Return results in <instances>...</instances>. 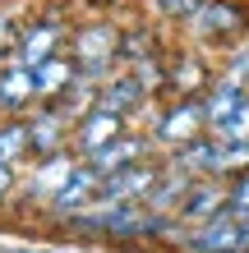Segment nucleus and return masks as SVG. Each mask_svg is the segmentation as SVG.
<instances>
[{
  "label": "nucleus",
  "mask_w": 249,
  "mask_h": 253,
  "mask_svg": "<svg viewBox=\"0 0 249 253\" xmlns=\"http://www.w3.org/2000/svg\"><path fill=\"white\" fill-rule=\"evenodd\" d=\"M120 19H111V14H83L74 19V33H69V60L79 65L83 79L93 83H106L120 74Z\"/></svg>",
  "instance_id": "obj_1"
},
{
  "label": "nucleus",
  "mask_w": 249,
  "mask_h": 253,
  "mask_svg": "<svg viewBox=\"0 0 249 253\" xmlns=\"http://www.w3.org/2000/svg\"><path fill=\"white\" fill-rule=\"evenodd\" d=\"M185 42H194L208 55H226L249 42V0H203V9L180 28Z\"/></svg>",
  "instance_id": "obj_2"
},
{
  "label": "nucleus",
  "mask_w": 249,
  "mask_h": 253,
  "mask_svg": "<svg viewBox=\"0 0 249 253\" xmlns=\"http://www.w3.org/2000/svg\"><path fill=\"white\" fill-rule=\"evenodd\" d=\"M69 33H74V14H69V0H47L42 9L23 14V42H19V65H42L51 55H60L69 46Z\"/></svg>",
  "instance_id": "obj_3"
},
{
  "label": "nucleus",
  "mask_w": 249,
  "mask_h": 253,
  "mask_svg": "<svg viewBox=\"0 0 249 253\" xmlns=\"http://www.w3.org/2000/svg\"><path fill=\"white\" fill-rule=\"evenodd\" d=\"M148 133H152V147L162 157L180 152V147H189V143H199L203 133H212L208 111H203V97H166L162 106H157Z\"/></svg>",
  "instance_id": "obj_4"
},
{
  "label": "nucleus",
  "mask_w": 249,
  "mask_h": 253,
  "mask_svg": "<svg viewBox=\"0 0 249 253\" xmlns=\"http://www.w3.org/2000/svg\"><path fill=\"white\" fill-rule=\"evenodd\" d=\"M79 161H83V157H74V152H60V157H42V161H33V166L19 175V193H14V207H9V212L42 221L47 203L60 193V184L74 175Z\"/></svg>",
  "instance_id": "obj_5"
},
{
  "label": "nucleus",
  "mask_w": 249,
  "mask_h": 253,
  "mask_svg": "<svg viewBox=\"0 0 249 253\" xmlns=\"http://www.w3.org/2000/svg\"><path fill=\"white\" fill-rule=\"evenodd\" d=\"M217 79V55L199 51L194 42H175L166 51V97H203Z\"/></svg>",
  "instance_id": "obj_6"
},
{
  "label": "nucleus",
  "mask_w": 249,
  "mask_h": 253,
  "mask_svg": "<svg viewBox=\"0 0 249 253\" xmlns=\"http://www.w3.org/2000/svg\"><path fill=\"white\" fill-rule=\"evenodd\" d=\"M175 253H249V221L236 212H222L203 226H185Z\"/></svg>",
  "instance_id": "obj_7"
},
{
  "label": "nucleus",
  "mask_w": 249,
  "mask_h": 253,
  "mask_svg": "<svg viewBox=\"0 0 249 253\" xmlns=\"http://www.w3.org/2000/svg\"><path fill=\"white\" fill-rule=\"evenodd\" d=\"M97 203H101V175L88 166V161H79L74 175L60 184V193L47 203V212H42V226L60 230L69 216H79V212H88V207H97Z\"/></svg>",
  "instance_id": "obj_8"
},
{
  "label": "nucleus",
  "mask_w": 249,
  "mask_h": 253,
  "mask_svg": "<svg viewBox=\"0 0 249 253\" xmlns=\"http://www.w3.org/2000/svg\"><path fill=\"white\" fill-rule=\"evenodd\" d=\"M97 101H101L106 111L125 115V120L134 125V129H148V125H152V115H157V106H162L166 97H152L148 87H143L134 74H129V69H120L115 79H106V83H101V97H97Z\"/></svg>",
  "instance_id": "obj_9"
},
{
  "label": "nucleus",
  "mask_w": 249,
  "mask_h": 253,
  "mask_svg": "<svg viewBox=\"0 0 249 253\" xmlns=\"http://www.w3.org/2000/svg\"><path fill=\"white\" fill-rule=\"evenodd\" d=\"M120 69H139L148 60H166V51L175 42L166 37V23L143 19V14H125L120 19Z\"/></svg>",
  "instance_id": "obj_10"
},
{
  "label": "nucleus",
  "mask_w": 249,
  "mask_h": 253,
  "mask_svg": "<svg viewBox=\"0 0 249 253\" xmlns=\"http://www.w3.org/2000/svg\"><path fill=\"white\" fill-rule=\"evenodd\" d=\"M28 138H33V161L74 152V120H69L65 111H55L51 101H42V106L28 115Z\"/></svg>",
  "instance_id": "obj_11"
},
{
  "label": "nucleus",
  "mask_w": 249,
  "mask_h": 253,
  "mask_svg": "<svg viewBox=\"0 0 249 253\" xmlns=\"http://www.w3.org/2000/svg\"><path fill=\"white\" fill-rule=\"evenodd\" d=\"M162 170H166V157H148L139 166H125V170L106 175L101 180V203H148L157 180H162Z\"/></svg>",
  "instance_id": "obj_12"
},
{
  "label": "nucleus",
  "mask_w": 249,
  "mask_h": 253,
  "mask_svg": "<svg viewBox=\"0 0 249 253\" xmlns=\"http://www.w3.org/2000/svg\"><path fill=\"white\" fill-rule=\"evenodd\" d=\"M148 157H162V152L152 147V133L129 125V129L120 133V138H115V143H106L97 157H88V166H93V170L101 175V180H106V175L125 170V166H139V161H148Z\"/></svg>",
  "instance_id": "obj_13"
},
{
  "label": "nucleus",
  "mask_w": 249,
  "mask_h": 253,
  "mask_svg": "<svg viewBox=\"0 0 249 253\" xmlns=\"http://www.w3.org/2000/svg\"><path fill=\"white\" fill-rule=\"evenodd\" d=\"M125 129H129L125 115H115V111H106V106L97 101V106H93V111H88L83 120L74 125V157H83V161H88V157H97L101 147L115 143Z\"/></svg>",
  "instance_id": "obj_14"
},
{
  "label": "nucleus",
  "mask_w": 249,
  "mask_h": 253,
  "mask_svg": "<svg viewBox=\"0 0 249 253\" xmlns=\"http://www.w3.org/2000/svg\"><path fill=\"white\" fill-rule=\"evenodd\" d=\"M0 106H5V115H33L42 106L37 79H33L28 65H19V60L0 65Z\"/></svg>",
  "instance_id": "obj_15"
},
{
  "label": "nucleus",
  "mask_w": 249,
  "mask_h": 253,
  "mask_svg": "<svg viewBox=\"0 0 249 253\" xmlns=\"http://www.w3.org/2000/svg\"><path fill=\"white\" fill-rule=\"evenodd\" d=\"M222 212H226V180H194L175 216H180L185 226H203V221H212Z\"/></svg>",
  "instance_id": "obj_16"
},
{
  "label": "nucleus",
  "mask_w": 249,
  "mask_h": 253,
  "mask_svg": "<svg viewBox=\"0 0 249 253\" xmlns=\"http://www.w3.org/2000/svg\"><path fill=\"white\" fill-rule=\"evenodd\" d=\"M166 161L180 166L185 175H194V180H222V138H217V133H203L199 143L171 152Z\"/></svg>",
  "instance_id": "obj_17"
},
{
  "label": "nucleus",
  "mask_w": 249,
  "mask_h": 253,
  "mask_svg": "<svg viewBox=\"0 0 249 253\" xmlns=\"http://www.w3.org/2000/svg\"><path fill=\"white\" fill-rule=\"evenodd\" d=\"M28 166H33L28 115H0V170H28Z\"/></svg>",
  "instance_id": "obj_18"
},
{
  "label": "nucleus",
  "mask_w": 249,
  "mask_h": 253,
  "mask_svg": "<svg viewBox=\"0 0 249 253\" xmlns=\"http://www.w3.org/2000/svg\"><path fill=\"white\" fill-rule=\"evenodd\" d=\"M33 79H37V97L42 101H55L69 83L79 79V65L69 60V51H60V55H51V60L33 65Z\"/></svg>",
  "instance_id": "obj_19"
},
{
  "label": "nucleus",
  "mask_w": 249,
  "mask_h": 253,
  "mask_svg": "<svg viewBox=\"0 0 249 253\" xmlns=\"http://www.w3.org/2000/svg\"><path fill=\"white\" fill-rule=\"evenodd\" d=\"M245 97H249V87H236V83H226L222 74H217L212 87L203 92V111H208V125L217 129L222 120H231V115H236V106H240Z\"/></svg>",
  "instance_id": "obj_20"
},
{
  "label": "nucleus",
  "mask_w": 249,
  "mask_h": 253,
  "mask_svg": "<svg viewBox=\"0 0 249 253\" xmlns=\"http://www.w3.org/2000/svg\"><path fill=\"white\" fill-rule=\"evenodd\" d=\"M189 184H194V175H185L180 166H171V161H166V170H162V180H157L148 207H152V212H180V203H185Z\"/></svg>",
  "instance_id": "obj_21"
},
{
  "label": "nucleus",
  "mask_w": 249,
  "mask_h": 253,
  "mask_svg": "<svg viewBox=\"0 0 249 253\" xmlns=\"http://www.w3.org/2000/svg\"><path fill=\"white\" fill-rule=\"evenodd\" d=\"M143 5H148V14H152L157 23H166V28L180 33V28L203 9V0H143Z\"/></svg>",
  "instance_id": "obj_22"
},
{
  "label": "nucleus",
  "mask_w": 249,
  "mask_h": 253,
  "mask_svg": "<svg viewBox=\"0 0 249 253\" xmlns=\"http://www.w3.org/2000/svg\"><path fill=\"white\" fill-rule=\"evenodd\" d=\"M19 42H23V14L14 5H0V65L19 60Z\"/></svg>",
  "instance_id": "obj_23"
},
{
  "label": "nucleus",
  "mask_w": 249,
  "mask_h": 253,
  "mask_svg": "<svg viewBox=\"0 0 249 253\" xmlns=\"http://www.w3.org/2000/svg\"><path fill=\"white\" fill-rule=\"evenodd\" d=\"M217 74H222L226 83H236V87H249V42H240V46L226 51V55H217Z\"/></svg>",
  "instance_id": "obj_24"
},
{
  "label": "nucleus",
  "mask_w": 249,
  "mask_h": 253,
  "mask_svg": "<svg viewBox=\"0 0 249 253\" xmlns=\"http://www.w3.org/2000/svg\"><path fill=\"white\" fill-rule=\"evenodd\" d=\"M212 133H217L222 143H249V97L236 106V115H231V120H222Z\"/></svg>",
  "instance_id": "obj_25"
},
{
  "label": "nucleus",
  "mask_w": 249,
  "mask_h": 253,
  "mask_svg": "<svg viewBox=\"0 0 249 253\" xmlns=\"http://www.w3.org/2000/svg\"><path fill=\"white\" fill-rule=\"evenodd\" d=\"M226 212H236L240 221H249V170L226 180Z\"/></svg>",
  "instance_id": "obj_26"
},
{
  "label": "nucleus",
  "mask_w": 249,
  "mask_h": 253,
  "mask_svg": "<svg viewBox=\"0 0 249 253\" xmlns=\"http://www.w3.org/2000/svg\"><path fill=\"white\" fill-rule=\"evenodd\" d=\"M79 5H83L88 14H111V19H125L134 0H79Z\"/></svg>",
  "instance_id": "obj_27"
},
{
  "label": "nucleus",
  "mask_w": 249,
  "mask_h": 253,
  "mask_svg": "<svg viewBox=\"0 0 249 253\" xmlns=\"http://www.w3.org/2000/svg\"><path fill=\"white\" fill-rule=\"evenodd\" d=\"M5 253H55V249H23V244H14V249H5Z\"/></svg>",
  "instance_id": "obj_28"
},
{
  "label": "nucleus",
  "mask_w": 249,
  "mask_h": 253,
  "mask_svg": "<svg viewBox=\"0 0 249 253\" xmlns=\"http://www.w3.org/2000/svg\"><path fill=\"white\" fill-rule=\"evenodd\" d=\"M134 253H152V249H134Z\"/></svg>",
  "instance_id": "obj_29"
},
{
  "label": "nucleus",
  "mask_w": 249,
  "mask_h": 253,
  "mask_svg": "<svg viewBox=\"0 0 249 253\" xmlns=\"http://www.w3.org/2000/svg\"><path fill=\"white\" fill-rule=\"evenodd\" d=\"M0 115H5V106H0Z\"/></svg>",
  "instance_id": "obj_30"
}]
</instances>
